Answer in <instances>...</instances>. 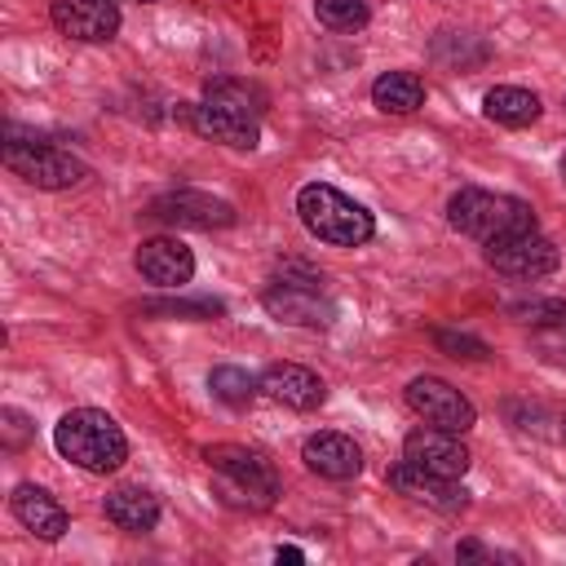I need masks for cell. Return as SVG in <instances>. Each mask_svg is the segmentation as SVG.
Returning a JSON list of instances; mask_svg holds the SVG:
<instances>
[{"label": "cell", "instance_id": "cell-1", "mask_svg": "<svg viewBox=\"0 0 566 566\" xmlns=\"http://www.w3.org/2000/svg\"><path fill=\"white\" fill-rule=\"evenodd\" d=\"M208 469H212V495L230 509H248V513H265L283 482L274 473V464L261 455V451H248V447H234V442H221V447H208L203 451Z\"/></svg>", "mask_w": 566, "mask_h": 566}, {"label": "cell", "instance_id": "cell-2", "mask_svg": "<svg viewBox=\"0 0 566 566\" xmlns=\"http://www.w3.org/2000/svg\"><path fill=\"white\" fill-rule=\"evenodd\" d=\"M53 447L62 460H71L84 473H115L128 460V438L124 429L97 411V407H75L53 424Z\"/></svg>", "mask_w": 566, "mask_h": 566}, {"label": "cell", "instance_id": "cell-3", "mask_svg": "<svg viewBox=\"0 0 566 566\" xmlns=\"http://www.w3.org/2000/svg\"><path fill=\"white\" fill-rule=\"evenodd\" d=\"M296 212H301V226L318 239V243H332V248H358L376 234V221L363 203H354L345 190L327 186V181H310L296 190Z\"/></svg>", "mask_w": 566, "mask_h": 566}, {"label": "cell", "instance_id": "cell-4", "mask_svg": "<svg viewBox=\"0 0 566 566\" xmlns=\"http://www.w3.org/2000/svg\"><path fill=\"white\" fill-rule=\"evenodd\" d=\"M447 221L478 239V243H495L504 234H522V230H535V208L517 195H500V190H478V186H464L447 199Z\"/></svg>", "mask_w": 566, "mask_h": 566}, {"label": "cell", "instance_id": "cell-5", "mask_svg": "<svg viewBox=\"0 0 566 566\" xmlns=\"http://www.w3.org/2000/svg\"><path fill=\"white\" fill-rule=\"evenodd\" d=\"M261 305L279 318V323H292V327H332L336 323V301L323 292V274L310 270V265H287L265 292H261Z\"/></svg>", "mask_w": 566, "mask_h": 566}, {"label": "cell", "instance_id": "cell-6", "mask_svg": "<svg viewBox=\"0 0 566 566\" xmlns=\"http://www.w3.org/2000/svg\"><path fill=\"white\" fill-rule=\"evenodd\" d=\"M4 168L18 172L22 181L40 186V190H66V186L84 181V172H88L71 150H62L53 142H40L35 133L22 137L18 128L4 133Z\"/></svg>", "mask_w": 566, "mask_h": 566}, {"label": "cell", "instance_id": "cell-7", "mask_svg": "<svg viewBox=\"0 0 566 566\" xmlns=\"http://www.w3.org/2000/svg\"><path fill=\"white\" fill-rule=\"evenodd\" d=\"M486 265L495 274H504V279L535 283V279H544V274H553L562 265V252L539 230H522V234H504V239L486 243Z\"/></svg>", "mask_w": 566, "mask_h": 566}, {"label": "cell", "instance_id": "cell-8", "mask_svg": "<svg viewBox=\"0 0 566 566\" xmlns=\"http://www.w3.org/2000/svg\"><path fill=\"white\" fill-rule=\"evenodd\" d=\"M407 407H411L416 416H424L429 424L451 429V433H464V429H473V420H478L473 402H469L455 385H447L442 376H416V380L407 385Z\"/></svg>", "mask_w": 566, "mask_h": 566}, {"label": "cell", "instance_id": "cell-9", "mask_svg": "<svg viewBox=\"0 0 566 566\" xmlns=\"http://www.w3.org/2000/svg\"><path fill=\"white\" fill-rule=\"evenodd\" d=\"M389 486H394L398 495H407V500L433 509V513H447V517H455V513L469 509V491L460 486V478L429 473V469H420V464H411V460H402V464L389 469Z\"/></svg>", "mask_w": 566, "mask_h": 566}, {"label": "cell", "instance_id": "cell-10", "mask_svg": "<svg viewBox=\"0 0 566 566\" xmlns=\"http://www.w3.org/2000/svg\"><path fill=\"white\" fill-rule=\"evenodd\" d=\"M146 217L168 221V226H195V230H221L234 226V208L208 190H168L159 199H150Z\"/></svg>", "mask_w": 566, "mask_h": 566}, {"label": "cell", "instance_id": "cell-11", "mask_svg": "<svg viewBox=\"0 0 566 566\" xmlns=\"http://www.w3.org/2000/svg\"><path fill=\"white\" fill-rule=\"evenodd\" d=\"M402 460H411V464H420L429 473H442V478H464L469 447L460 442V433L429 424V429H411L402 438Z\"/></svg>", "mask_w": 566, "mask_h": 566}, {"label": "cell", "instance_id": "cell-12", "mask_svg": "<svg viewBox=\"0 0 566 566\" xmlns=\"http://www.w3.org/2000/svg\"><path fill=\"white\" fill-rule=\"evenodd\" d=\"M133 265H137V274H142L146 283L168 287V292H172V287H186V283L195 279V252H190L181 239H172V234L146 239V243L137 248Z\"/></svg>", "mask_w": 566, "mask_h": 566}, {"label": "cell", "instance_id": "cell-13", "mask_svg": "<svg viewBox=\"0 0 566 566\" xmlns=\"http://www.w3.org/2000/svg\"><path fill=\"white\" fill-rule=\"evenodd\" d=\"M49 18L62 35L84 40V44H102L119 31V9L115 0H53Z\"/></svg>", "mask_w": 566, "mask_h": 566}, {"label": "cell", "instance_id": "cell-14", "mask_svg": "<svg viewBox=\"0 0 566 566\" xmlns=\"http://www.w3.org/2000/svg\"><path fill=\"white\" fill-rule=\"evenodd\" d=\"M181 119H186L199 137H208V142H217V146H230V150H256V142H261V124H256V119L234 115V111L212 106V102L186 106Z\"/></svg>", "mask_w": 566, "mask_h": 566}, {"label": "cell", "instance_id": "cell-15", "mask_svg": "<svg viewBox=\"0 0 566 566\" xmlns=\"http://www.w3.org/2000/svg\"><path fill=\"white\" fill-rule=\"evenodd\" d=\"M9 509H13V517H18L35 539H49V544H53V539H62V535L71 531L66 509L53 500V491H44V486H35V482L13 486Z\"/></svg>", "mask_w": 566, "mask_h": 566}, {"label": "cell", "instance_id": "cell-16", "mask_svg": "<svg viewBox=\"0 0 566 566\" xmlns=\"http://www.w3.org/2000/svg\"><path fill=\"white\" fill-rule=\"evenodd\" d=\"M301 460L318 473V478H332V482H349L363 473V451L349 433H336V429H323L314 438H305V451Z\"/></svg>", "mask_w": 566, "mask_h": 566}, {"label": "cell", "instance_id": "cell-17", "mask_svg": "<svg viewBox=\"0 0 566 566\" xmlns=\"http://www.w3.org/2000/svg\"><path fill=\"white\" fill-rule=\"evenodd\" d=\"M261 389H265L274 402L292 407V411H314V407H323V398H327V385H323L310 367H296V363H274V367H265Z\"/></svg>", "mask_w": 566, "mask_h": 566}, {"label": "cell", "instance_id": "cell-18", "mask_svg": "<svg viewBox=\"0 0 566 566\" xmlns=\"http://www.w3.org/2000/svg\"><path fill=\"white\" fill-rule=\"evenodd\" d=\"M102 509H106V522L119 526V531H128V535H146L159 522V500L146 486H115L102 500Z\"/></svg>", "mask_w": 566, "mask_h": 566}, {"label": "cell", "instance_id": "cell-19", "mask_svg": "<svg viewBox=\"0 0 566 566\" xmlns=\"http://www.w3.org/2000/svg\"><path fill=\"white\" fill-rule=\"evenodd\" d=\"M539 97L531 88H517V84H495L486 97H482V115L504 124V128H526L539 119Z\"/></svg>", "mask_w": 566, "mask_h": 566}, {"label": "cell", "instance_id": "cell-20", "mask_svg": "<svg viewBox=\"0 0 566 566\" xmlns=\"http://www.w3.org/2000/svg\"><path fill=\"white\" fill-rule=\"evenodd\" d=\"M371 102L385 115H411V111L424 106V80L416 71H385L371 84Z\"/></svg>", "mask_w": 566, "mask_h": 566}, {"label": "cell", "instance_id": "cell-21", "mask_svg": "<svg viewBox=\"0 0 566 566\" xmlns=\"http://www.w3.org/2000/svg\"><path fill=\"white\" fill-rule=\"evenodd\" d=\"M203 102L226 106V111L248 115V119H261V115H265V106H270V97H265V88H261V84H252V80H234V75L208 80V84H203Z\"/></svg>", "mask_w": 566, "mask_h": 566}, {"label": "cell", "instance_id": "cell-22", "mask_svg": "<svg viewBox=\"0 0 566 566\" xmlns=\"http://www.w3.org/2000/svg\"><path fill=\"white\" fill-rule=\"evenodd\" d=\"M486 57H491V49L469 31H438L433 35V62H442L447 71H473Z\"/></svg>", "mask_w": 566, "mask_h": 566}, {"label": "cell", "instance_id": "cell-23", "mask_svg": "<svg viewBox=\"0 0 566 566\" xmlns=\"http://www.w3.org/2000/svg\"><path fill=\"white\" fill-rule=\"evenodd\" d=\"M208 389H212V398L226 402V407H248L252 394L261 389V380H252V371H243V367L221 363V367L208 371Z\"/></svg>", "mask_w": 566, "mask_h": 566}, {"label": "cell", "instance_id": "cell-24", "mask_svg": "<svg viewBox=\"0 0 566 566\" xmlns=\"http://www.w3.org/2000/svg\"><path fill=\"white\" fill-rule=\"evenodd\" d=\"M314 18L327 27V31H363L367 27V18H371V9H367V0H314Z\"/></svg>", "mask_w": 566, "mask_h": 566}, {"label": "cell", "instance_id": "cell-25", "mask_svg": "<svg viewBox=\"0 0 566 566\" xmlns=\"http://www.w3.org/2000/svg\"><path fill=\"white\" fill-rule=\"evenodd\" d=\"M509 314L531 327H566V301H522V305H509Z\"/></svg>", "mask_w": 566, "mask_h": 566}, {"label": "cell", "instance_id": "cell-26", "mask_svg": "<svg viewBox=\"0 0 566 566\" xmlns=\"http://www.w3.org/2000/svg\"><path fill=\"white\" fill-rule=\"evenodd\" d=\"M146 314H168V318H212V314H221L226 305L221 301H212V296H199V301H150V305H142Z\"/></svg>", "mask_w": 566, "mask_h": 566}, {"label": "cell", "instance_id": "cell-27", "mask_svg": "<svg viewBox=\"0 0 566 566\" xmlns=\"http://www.w3.org/2000/svg\"><path fill=\"white\" fill-rule=\"evenodd\" d=\"M433 340H438V349H447L451 358H486V354H491L486 340H478V336H469V332H438Z\"/></svg>", "mask_w": 566, "mask_h": 566}, {"label": "cell", "instance_id": "cell-28", "mask_svg": "<svg viewBox=\"0 0 566 566\" xmlns=\"http://www.w3.org/2000/svg\"><path fill=\"white\" fill-rule=\"evenodd\" d=\"M0 420H4V447H22V442H27V433H31V429H27V416H22V411H13V407H4V411H0Z\"/></svg>", "mask_w": 566, "mask_h": 566}, {"label": "cell", "instance_id": "cell-29", "mask_svg": "<svg viewBox=\"0 0 566 566\" xmlns=\"http://www.w3.org/2000/svg\"><path fill=\"white\" fill-rule=\"evenodd\" d=\"M274 557H279V562H305V553H301V548H292V544H279V548H274Z\"/></svg>", "mask_w": 566, "mask_h": 566}, {"label": "cell", "instance_id": "cell-30", "mask_svg": "<svg viewBox=\"0 0 566 566\" xmlns=\"http://www.w3.org/2000/svg\"><path fill=\"white\" fill-rule=\"evenodd\" d=\"M562 177H566V155H562Z\"/></svg>", "mask_w": 566, "mask_h": 566}, {"label": "cell", "instance_id": "cell-31", "mask_svg": "<svg viewBox=\"0 0 566 566\" xmlns=\"http://www.w3.org/2000/svg\"><path fill=\"white\" fill-rule=\"evenodd\" d=\"M142 4H155V0H142Z\"/></svg>", "mask_w": 566, "mask_h": 566}, {"label": "cell", "instance_id": "cell-32", "mask_svg": "<svg viewBox=\"0 0 566 566\" xmlns=\"http://www.w3.org/2000/svg\"><path fill=\"white\" fill-rule=\"evenodd\" d=\"M562 433H566V420H562Z\"/></svg>", "mask_w": 566, "mask_h": 566}]
</instances>
